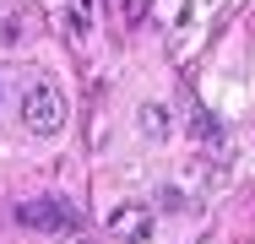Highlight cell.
Returning <instances> with one entry per match:
<instances>
[{"label": "cell", "instance_id": "obj_2", "mask_svg": "<svg viewBox=\"0 0 255 244\" xmlns=\"http://www.w3.org/2000/svg\"><path fill=\"white\" fill-rule=\"evenodd\" d=\"M109 228H114L120 244H147L152 239V212H147V206H120V212L109 217Z\"/></svg>", "mask_w": 255, "mask_h": 244}, {"label": "cell", "instance_id": "obj_3", "mask_svg": "<svg viewBox=\"0 0 255 244\" xmlns=\"http://www.w3.org/2000/svg\"><path fill=\"white\" fill-rule=\"evenodd\" d=\"M16 217H22V223H27V228H71V206H60V201H49V195H44V201H22V206H16Z\"/></svg>", "mask_w": 255, "mask_h": 244}, {"label": "cell", "instance_id": "obj_4", "mask_svg": "<svg viewBox=\"0 0 255 244\" xmlns=\"http://www.w3.org/2000/svg\"><path fill=\"white\" fill-rule=\"evenodd\" d=\"M141 125H147V136H168V114H163L157 103H147V109H141Z\"/></svg>", "mask_w": 255, "mask_h": 244}, {"label": "cell", "instance_id": "obj_1", "mask_svg": "<svg viewBox=\"0 0 255 244\" xmlns=\"http://www.w3.org/2000/svg\"><path fill=\"white\" fill-rule=\"evenodd\" d=\"M22 125L33 130V136H60V125H65V98L54 82H27V93H22Z\"/></svg>", "mask_w": 255, "mask_h": 244}]
</instances>
